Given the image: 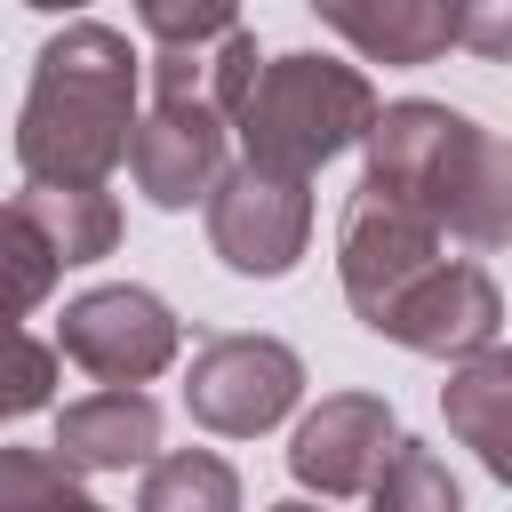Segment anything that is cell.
<instances>
[{
  "mask_svg": "<svg viewBox=\"0 0 512 512\" xmlns=\"http://www.w3.org/2000/svg\"><path fill=\"white\" fill-rule=\"evenodd\" d=\"M400 424L384 392H328L296 432H288V472L312 496H368L376 472L392 464Z\"/></svg>",
  "mask_w": 512,
  "mask_h": 512,
  "instance_id": "ba28073f",
  "label": "cell"
},
{
  "mask_svg": "<svg viewBox=\"0 0 512 512\" xmlns=\"http://www.w3.org/2000/svg\"><path fill=\"white\" fill-rule=\"evenodd\" d=\"M368 64H432L464 40V0H304Z\"/></svg>",
  "mask_w": 512,
  "mask_h": 512,
  "instance_id": "30bf717a",
  "label": "cell"
},
{
  "mask_svg": "<svg viewBox=\"0 0 512 512\" xmlns=\"http://www.w3.org/2000/svg\"><path fill=\"white\" fill-rule=\"evenodd\" d=\"M176 344H184L176 312H168L152 288H136V280L80 288V296L64 304V320H56V352H64L72 368H88L96 384H152V376L176 360Z\"/></svg>",
  "mask_w": 512,
  "mask_h": 512,
  "instance_id": "8992f818",
  "label": "cell"
},
{
  "mask_svg": "<svg viewBox=\"0 0 512 512\" xmlns=\"http://www.w3.org/2000/svg\"><path fill=\"white\" fill-rule=\"evenodd\" d=\"M208 248L240 280L296 272V256L312 248V192H304V176H272V168L240 160L216 184V200H208Z\"/></svg>",
  "mask_w": 512,
  "mask_h": 512,
  "instance_id": "52a82bcc",
  "label": "cell"
},
{
  "mask_svg": "<svg viewBox=\"0 0 512 512\" xmlns=\"http://www.w3.org/2000/svg\"><path fill=\"white\" fill-rule=\"evenodd\" d=\"M136 512H240V472L216 448H168L160 464H144Z\"/></svg>",
  "mask_w": 512,
  "mask_h": 512,
  "instance_id": "5bb4252c",
  "label": "cell"
},
{
  "mask_svg": "<svg viewBox=\"0 0 512 512\" xmlns=\"http://www.w3.org/2000/svg\"><path fill=\"white\" fill-rule=\"evenodd\" d=\"M376 120H384V104L360 64L320 56V48H288V56H264V80L248 88L232 128H240V160L312 184V168L368 144Z\"/></svg>",
  "mask_w": 512,
  "mask_h": 512,
  "instance_id": "3957f363",
  "label": "cell"
},
{
  "mask_svg": "<svg viewBox=\"0 0 512 512\" xmlns=\"http://www.w3.org/2000/svg\"><path fill=\"white\" fill-rule=\"evenodd\" d=\"M56 272H64V256L48 248V232H40L32 216H16V208H8V304H16V312H32V304L48 296V280H56Z\"/></svg>",
  "mask_w": 512,
  "mask_h": 512,
  "instance_id": "ac0fdd59",
  "label": "cell"
},
{
  "mask_svg": "<svg viewBox=\"0 0 512 512\" xmlns=\"http://www.w3.org/2000/svg\"><path fill=\"white\" fill-rule=\"evenodd\" d=\"M296 400H304V360H296V344H280V336H240V328L192 344L184 408H192L200 432L256 440V432H272Z\"/></svg>",
  "mask_w": 512,
  "mask_h": 512,
  "instance_id": "5b68a950",
  "label": "cell"
},
{
  "mask_svg": "<svg viewBox=\"0 0 512 512\" xmlns=\"http://www.w3.org/2000/svg\"><path fill=\"white\" fill-rule=\"evenodd\" d=\"M56 344H40V336H16V384H8V416H32V408H48V392H56Z\"/></svg>",
  "mask_w": 512,
  "mask_h": 512,
  "instance_id": "d6986e66",
  "label": "cell"
},
{
  "mask_svg": "<svg viewBox=\"0 0 512 512\" xmlns=\"http://www.w3.org/2000/svg\"><path fill=\"white\" fill-rule=\"evenodd\" d=\"M464 48L488 64H512V0H464Z\"/></svg>",
  "mask_w": 512,
  "mask_h": 512,
  "instance_id": "ffe728a7",
  "label": "cell"
},
{
  "mask_svg": "<svg viewBox=\"0 0 512 512\" xmlns=\"http://www.w3.org/2000/svg\"><path fill=\"white\" fill-rule=\"evenodd\" d=\"M136 80L144 56L112 24H64L32 56V88L16 112L24 184H104L136 152Z\"/></svg>",
  "mask_w": 512,
  "mask_h": 512,
  "instance_id": "6da1fadb",
  "label": "cell"
},
{
  "mask_svg": "<svg viewBox=\"0 0 512 512\" xmlns=\"http://www.w3.org/2000/svg\"><path fill=\"white\" fill-rule=\"evenodd\" d=\"M496 328H504V296H496L488 264H464V256H440L376 320V336H392L400 352H424V360H472L496 344Z\"/></svg>",
  "mask_w": 512,
  "mask_h": 512,
  "instance_id": "9c48e42d",
  "label": "cell"
},
{
  "mask_svg": "<svg viewBox=\"0 0 512 512\" xmlns=\"http://www.w3.org/2000/svg\"><path fill=\"white\" fill-rule=\"evenodd\" d=\"M272 512H320V504H272Z\"/></svg>",
  "mask_w": 512,
  "mask_h": 512,
  "instance_id": "7402d4cb",
  "label": "cell"
},
{
  "mask_svg": "<svg viewBox=\"0 0 512 512\" xmlns=\"http://www.w3.org/2000/svg\"><path fill=\"white\" fill-rule=\"evenodd\" d=\"M368 512H464V488H456V472L424 440H400L392 464L368 488Z\"/></svg>",
  "mask_w": 512,
  "mask_h": 512,
  "instance_id": "2e32d148",
  "label": "cell"
},
{
  "mask_svg": "<svg viewBox=\"0 0 512 512\" xmlns=\"http://www.w3.org/2000/svg\"><path fill=\"white\" fill-rule=\"evenodd\" d=\"M440 416L488 464V480L512 488V344H488V352L456 360L448 384H440Z\"/></svg>",
  "mask_w": 512,
  "mask_h": 512,
  "instance_id": "7c38bea8",
  "label": "cell"
},
{
  "mask_svg": "<svg viewBox=\"0 0 512 512\" xmlns=\"http://www.w3.org/2000/svg\"><path fill=\"white\" fill-rule=\"evenodd\" d=\"M160 408L144 384H104L88 400H72L56 416V456L72 472H128V464H160Z\"/></svg>",
  "mask_w": 512,
  "mask_h": 512,
  "instance_id": "8fae6325",
  "label": "cell"
},
{
  "mask_svg": "<svg viewBox=\"0 0 512 512\" xmlns=\"http://www.w3.org/2000/svg\"><path fill=\"white\" fill-rule=\"evenodd\" d=\"M136 24L160 48H216L240 32V0H136Z\"/></svg>",
  "mask_w": 512,
  "mask_h": 512,
  "instance_id": "e0dca14e",
  "label": "cell"
},
{
  "mask_svg": "<svg viewBox=\"0 0 512 512\" xmlns=\"http://www.w3.org/2000/svg\"><path fill=\"white\" fill-rule=\"evenodd\" d=\"M8 208L32 216L64 264H96V256L120 248V208H112L104 184H24Z\"/></svg>",
  "mask_w": 512,
  "mask_h": 512,
  "instance_id": "4fadbf2b",
  "label": "cell"
},
{
  "mask_svg": "<svg viewBox=\"0 0 512 512\" xmlns=\"http://www.w3.org/2000/svg\"><path fill=\"white\" fill-rule=\"evenodd\" d=\"M440 256H448V232L360 176V192L336 216V280H344V304L360 312V328H376Z\"/></svg>",
  "mask_w": 512,
  "mask_h": 512,
  "instance_id": "277c9868",
  "label": "cell"
},
{
  "mask_svg": "<svg viewBox=\"0 0 512 512\" xmlns=\"http://www.w3.org/2000/svg\"><path fill=\"white\" fill-rule=\"evenodd\" d=\"M368 184L432 216L464 248H512V136L464 120L456 104L400 96L368 128Z\"/></svg>",
  "mask_w": 512,
  "mask_h": 512,
  "instance_id": "7a4b0ae2",
  "label": "cell"
},
{
  "mask_svg": "<svg viewBox=\"0 0 512 512\" xmlns=\"http://www.w3.org/2000/svg\"><path fill=\"white\" fill-rule=\"evenodd\" d=\"M24 8H40V16H64V8H88V0H24Z\"/></svg>",
  "mask_w": 512,
  "mask_h": 512,
  "instance_id": "44dd1931",
  "label": "cell"
},
{
  "mask_svg": "<svg viewBox=\"0 0 512 512\" xmlns=\"http://www.w3.org/2000/svg\"><path fill=\"white\" fill-rule=\"evenodd\" d=\"M0 512H104L80 472L56 448H8L0 456Z\"/></svg>",
  "mask_w": 512,
  "mask_h": 512,
  "instance_id": "9a60e30c",
  "label": "cell"
}]
</instances>
